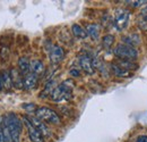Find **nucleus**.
Returning <instances> with one entry per match:
<instances>
[{
	"instance_id": "obj_18",
	"label": "nucleus",
	"mask_w": 147,
	"mask_h": 142,
	"mask_svg": "<svg viewBox=\"0 0 147 142\" xmlns=\"http://www.w3.org/2000/svg\"><path fill=\"white\" fill-rule=\"evenodd\" d=\"M115 65H118V66H120L121 68H125V70H127V71H132V70H137L138 68V65L137 64H135L134 61H131V60H123V59H118L115 63H114Z\"/></svg>"
},
{
	"instance_id": "obj_23",
	"label": "nucleus",
	"mask_w": 147,
	"mask_h": 142,
	"mask_svg": "<svg viewBox=\"0 0 147 142\" xmlns=\"http://www.w3.org/2000/svg\"><path fill=\"white\" fill-rule=\"evenodd\" d=\"M147 1H134V2H131L130 1V5L132 6V7H137V6H140V5H143V3H146Z\"/></svg>"
},
{
	"instance_id": "obj_17",
	"label": "nucleus",
	"mask_w": 147,
	"mask_h": 142,
	"mask_svg": "<svg viewBox=\"0 0 147 142\" xmlns=\"http://www.w3.org/2000/svg\"><path fill=\"white\" fill-rule=\"evenodd\" d=\"M1 83H2V89L9 90L13 87V80L9 71H3L1 73Z\"/></svg>"
},
{
	"instance_id": "obj_19",
	"label": "nucleus",
	"mask_w": 147,
	"mask_h": 142,
	"mask_svg": "<svg viewBox=\"0 0 147 142\" xmlns=\"http://www.w3.org/2000/svg\"><path fill=\"white\" fill-rule=\"evenodd\" d=\"M86 32L87 36H91L93 40H96L100 36V27L96 24H88L86 26Z\"/></svg>"
},
{
	"instance_id": "obj_26",
	"label": "nucleus",
	"mask_w": 147,
	"mask_h": 142,
	"mask_svg": "<svg viewBox=\"0 0 147 142\" xmlns=\"http://www.w3.org/2000/svg\"><path fill=\"white\" fill-rule=\"evenodd\" d=\"M140 15L143 16V18H147V6L145 7V8H143V9H142Z\"/></svg>"
},
{
	"instance_id": "obj_27",
	"label": "nucleus",
	"mask_w": 147,
	"mask_h": 142,
	"mask_svg": "<svg viewBox=\"0 0 147 142\" xmlns=\"http://www.w3.org/2000/svg\"><path fill=\"white\" fill-rule=\"evenodd\" d=\"M2 89V83H1V74H0V90Z\"/></svg>"
},
{
	"instance_id": "obj_14",
	"label": "nucleus",
	"mask_w": 147,
	"mask_h": 142,
	"mask_svg": "<svg viewBox=\"0 0 147 142\" xmlns=\"http://www.w3.org/2000/svg\"><path fill=\"white\" fill-rule=\"evenodd\" d=\"M18 71L23 75H27L30 73V67H31V61L27 57H20L18 59Z\"/></svg>"
},
{
	"instance_id": "obj_13",
	"label": "nucleus",
	"mask_w": 147,
	"mask_h": 142,
	"mask_svg": "<svg viewBox=\"0 0 147 142\" xmlns=\"http://www.w3.org/2000/svg\"><path fill=\"white\" fill-rule=\"evenodd\" d=\"M30 71L31 73L35 74V75H41L43 74L44 71H45V67H44V64L41 61V60H37V59H34V60H31V67H30Z\"/></svg>"
},
{
	"instance_id": "obj_16",
	"label": "nucleus",
	"mask_w": 147,
	"mask_h": 142,
	"mask_svg": "<svg viewBox=\"0 0 147 142\" xmlns=\"http://www.w3.org/2000/svg\"><path fill=\"white\" fill-rule=\"evenodd\" d=\"M71 32L75 38L77 39H80V40H84L87 38V32H86V29L82 27L79 24H74L71 26Z\"/></svg>"
},
{
	"instance_id": "obj_12",
	"label": "nucleus",
	"mask_w": 147,
	"mask_h": 142,
	"mask_svg": "<svg viewBox=\"0 0 147 142\" xmlns=\"http://www.w3.org/2000/svg\"><path fill=\"white\" fill-rule=\"evenodd\" d=\"M122 43L123 44H127L130 46L132 48H135L136 46H138L140 43V36L136 33H132V34H128V36H123L122 38Z\"/></svg>"
},
{
	"instance_id": "obj_21",
	"label": "nucleus",
	"mask_w": 147,
	"mask_h": 142,
	"mask_svg": "<svg viewBox=\"0 0 147 142\" xmlns=\"http://www.w3.org/2000/svg\"><path fill=\"white\" fill-rule=\"evenodd\" d=\"M23 108H24V109H26L27 111H31V110H34V111H35V110L37 109L34 104H27V105H23Z\"/></svg>"
},
{
	"instance_id": "obj_6",
	"label": "nucleus",
	"mask_w": 147,
	"mask_h": 142,
	"mask_svg": "<svg viewBox=\"0 0 147 142\" xmlns=\"http://www.w3.org/2000/svg\"><path fill=\"white\" fill-rule=\"evenodd\" d=\"M129 16H130V14L128 10H121V13H119L117 15L115 20H114V25L118 31H122L127 26L129 22Z\"/></svg>"
},
{
	"instance_id": "obj_4",
	"label": "nucleus",
	"mask_w": 147,
	"mask_h": 142,
	"mask_svg": "<svg viewBox=\"0 0 147 142\" xmlns=\"http://www.w3.org/2000/svg\"><path fill=\"white\" fill-rule=\"evenodd\" d=\"M114 56H117L119 59H123V60H134L138 57V53L135 48L123 44V43H119L115 46V48L113 49Z\"/></svg>"
},
{
	"instance_id": "obj_15",
	"label": "nucleus",
	"mask_w": 147,
	"mask_h": 142,
	"mask_svg": "<svg viewBox=\"0 0 147 142\" xmlns=\"http://www.w3.org/2000/svg\"><path fill=\"white\" fill-rule=\"evenodd\" d=\"M111 70L113 72V74L118 77H130V76H132V72L127 71L125 68H121L120 66L115 65L114 63L111 65Z\"/></svg>"
},
{
	"instance_id": "obj_24",
	"label": "nucleus",
	"mask_w": 147,
	"mask_h": 142,
	"mask_svg": "<svg viewBox=\"0 0 147 142\" xmlns=\"http://www.w3.org/2000/svg\"><path fill=\"white\" fill-rule=\"evenodd\" d=\"M70 75L74 77H78V76H80V73L78 70H70Z\"/></svg>"
},
{
	"instance_id": "obj_9",
	"label": "nucleus",
	"mask_w": 147,
	"mask_h": 142,
	"mask_svg": "<svg viewBox=\"0 0 147 142\" xmlns=\"http://www.w3.org/2000/svg\"><path fill=\"white\" fill-rule=\"evenodd\" d=\"M28 119H30V121H31V123L34 125L37 130L42 133V135H43V137H50V135H51L49 127L45 125L44 122H42L41 119H38L36 116H31V117H28Z\"/></svg>"
},
{
	"instance_id": "obj_7",
	"label": "nucleus",
	"mask_w": 147,
	"mask_h": 142,
	"mask_svg": "<svg viewBox=\"0 0 147 142\" xmlns=\"http://www.w3.org/2000/svg\"><path fill=\"white\" fill-rule=\"evenodd\" d=\"M65 57V51L60 46H52L50 49V60L52 64H59Z\"/></svg>"
},
{
	"instance_id": "obj_11",
	"label": "nucleus",
	"mask_w": 147,
	"mask_h": 142,
	"mask_svg": "<svg viewBox=\"0 0 147 142\" xmlns=\"http://www.w3.org/2000/svg\"><path fill=\"white\" fill-rule=\"evenodd\" d=\"M10 75H11V80H13V85L16 87V88H24V77H23V74L16 70V68H13L10 71Z\"/></svg>"
},
{
	"instance_id": "obj_3",
	"label": "nucleus",
	"mask_w": 147,
	"mask_h": 142,
	"mask_svg": "<svg viewBox=\"0 0 147 142\" xmlns=\"http://www.w3.org/2000/svg\"><path fill=\"white\" fill-rule=\"evenodd\" d=\"M35 116L44 123L60 124V117L53 109L48 107H40L35 110Z\"/></svg>"
},
{
	"instance_id": "obj_5",
	"label": "nucleus",
	"mask_w": 147,
	"mask_h": 142,
	"mask_svg": "<svg viewBox=\"0 0 147 142\" xmlns=\"http://www.w3.org/2000/svg\"><path fill=\"white\" fill-rule=\"evenodd\" d=\"M23 122L27 128V133H28V137H30V140L32 142H44V137L42 135V133L37 130L34 125L31 123V121L28 119L27 116H24L23 117Z\"/></svg>"
},
{
	"instance_id": "obj_10",
	"label": "nucleus",
	"mask_w": 147,
	"mask_h": 142,
	"mask_svg": "<svg viewBox=\"0 0 147 142\" xmlns=\"http://www.w3.org/2000/svg\"><path fill=\"white\" fill-rule=\"evenodd\" d=\"M38 82V76L33 74V73H28L27 75L24 76V89L25 90H32L37 85Z\"/></svg>"
},
{
	"instance_id": "obj_25",
	"label": "nucleus",
	"mask_w": 147,
	"mask_h": 142,
	"mask_svg": "<svg viewBox=\"0 0 147 142\" xmlns=\"http://www.w3.org/2000/svg\"><path fill=\"white\" fill-rule=\"evenodd\" d=\"M136 142H147V135H140V137H138Z\"/></svg>"
},
{
	"instance_id": "obj_8",
	"label": "nucleus",
	"mask_w": 147,
	"mask_h": 142,
	"mask_svg": "<svg viewBox=\"0 0 147 142\" xmlns=\"http://www.w3.org/2000/svg\"><path fill=\"white\" fill-rule=\"evenodd\" d=\"M79 65L82 67V70L90 74V75H93L94 72H95V68L93 66V60L87 56V55H84V56H80L79 57Z\"/></svg>"
},
{
	"instance_id": "obj_22",
	"label": "nucleus",
	"mask_w": 147,
	"mask_h": 142,
	"mask_svg": "<svg viewBox=\"0 0 147 142\" xmlns=\"http://www.w3.org/2000/svg\"><path fill=\"white\" fill-rule=\"evenodd\" d=\"M0 142H6L3 138V132H2V116L0 117Z\"/></svg>"
},
{
	"instance_id": "obj_1",
	"label": "nucleus",
	"mask_w": 147,
	"mask_h": 142,
	"mask_svg": "<svg viewBox=\"0 0 147 142\" xmlns=\"http://www.w3.org/2000/svg\"><path fill=\"white\" fill-rule=\"evenodd\" d=\"M2 117H3V123L9 130L13 142H19L20 133H22V126H23L22 119L15 113H7Z\"/></svg>"
},
{
	"instance_id": "obj_20",
	"label": "nucleus",
	"mask_w": 147,
	"mask_h": 142,
	"mask_svg": "<svg viewBox=\"0 0 147 142\" xmlns=\"http://www.w3.org/2000/svg\"><path fill=\"white\" fill-rule=\"evenodd\" d=\"M113 43H114V36H112V34H107V36H103L102 46H103L104 49H110Z\"/></svg>"
},
{
	"instance_id": "obj_2",
	"label": "nucleus",
	"mask_w": 147,
	"mask_h": 142,
	"mask_svg": "<svg viewBox=\"0 0 147 142\" xmlns=\"http://www.w3.org/2000/svg\"><path fill=\"white\" fill-rule=\"evenodd\" d=\"M74 83L73 80H67L65 82H62L60 85H58L53 92L51 93L50 98L55 101V102H61V101H67L71 98V90H73Z\"/></svg>"
}]
</instances>
